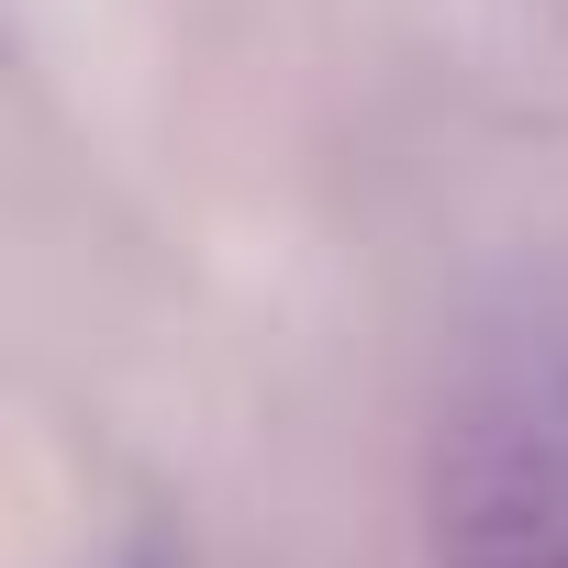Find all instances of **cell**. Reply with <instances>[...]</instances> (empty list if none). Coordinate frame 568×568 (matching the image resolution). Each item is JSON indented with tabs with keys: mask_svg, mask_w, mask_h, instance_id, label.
<instances>
[{
	"mask_svg": "<svg viewBox=\"0 0 568 568\" xmlns=\"http://www.w3.org/2000/svg\"><path fill=\"white\" fill-rule=\"evenodd\" d=\"M446 568H568V335L513 346L446 435Z\"/></svg>",
	"mask_w": 568,
	"mask_h": 568,
	"instance_id": "6da1fadb",
	"label": "cell"
}]
</instances>
